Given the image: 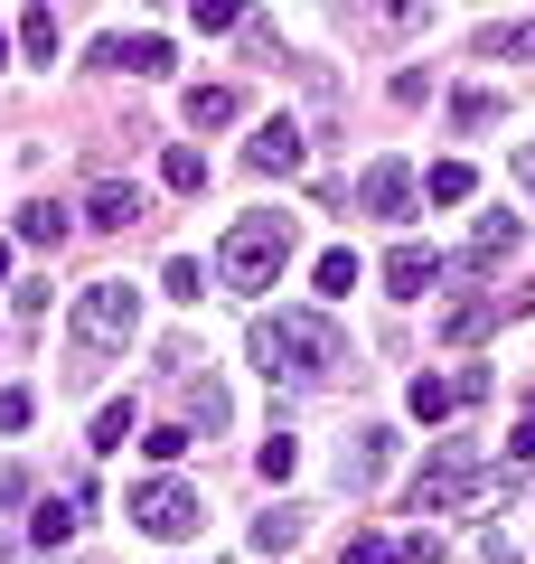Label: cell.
I'll use <instances>...</instances> for the list:
<instances>
[{"mask_svg": "<svg viewBox=\"0 0 535 564\" xmlns=\"http://www.w3.org/2000/svg\"><path fill=\"white\" fill-rule=\"evenodd\" d=\"M244 348H254V367L273 386H329L338 367H348V329H338L329 311H263V321L244 329Z\"/></svg>", "mask_w": 535, "mask_h": 564, "instance_id": "6da1fadb", "label": "cell"}, {"mask_svg": "<svg viewBox=\"0 0 535 564\" xmlns=\"http://www.w3.org/2000/svg\"><path fill=\"white\" fill-rule=\"evenodd\" d=\"M292 263V217H273V207H254V217H236L226 226V245H217V273H226V292H263V282Z\"/></svg>", "mask_w": 535, "mask_h": 564, "instance_id": "7a4b0ae2", "label": "cell"}, {"mask_svg": "<svg viewBox=\"0 0 535 564\" xmlns=\"http://www.w3.org/2000/svg\"><path fill=\"white\" fill-rule=\"evenodd\" d=\"M489 489H516V480H507V470H479L470 452L451 443V452H441V462L414 480V518H441V508H470V499H489Z\"/></svg>", "mask_w": 535, "mask_h": 564, "instance_id": "3957f363", "label": "cell"}, {"mask_svg": "<svg viewBox=\"0 0 535 564\" xmlns=\"http://www.w3.org/2000/svg\"><path fill=\"white\" fill-rule=\"evenodd\" d=\"M132 329H141L132 282H85L76 292V348H132Z\"/></svg>", "mask_w": 535, "mask_h": 564, "instance_id": "277c9868", "label": "cell"}, {"mask_svg": "<svg viewBox=\"0 0 535 564\" xmlns=\"http://www.w3.org/2000/svg\"><path fill=\"white\" fill-rule=\"evenodd\" d=\"M132 527L160 536V545H178V536H198V527H207V499L188 480H141L132 489Z\"/></svg>", "mask_w": 535, "mask_h": 564, "instance_id": "5b68a950", "label": "cell"}, {"mask_svg": "<svg viewBox=\"0 0 535 564\" xmlns=\"http://www.w3.org/2000/svg\"><path fill=\"white\" fill-rule=\"evenodd\" d=\"M498 321H507V292H470V302H451V311L433 321V339H441V348H479Z\"/></svg>", "mask_w": 535, "mask_h": 564, "instance_id": "8992f818", "label": "cell"}, {"mask_svg": "<svg viewBox=\"0 0 535 564\" xmlns=\"http://www.w3.org/2000/svg\"><path fill=\"white\" fill-rule=\"evenodd\" d=\"M479 395H489V377H479V367H460V377H414V395H404V404H414L423 423H451L460 404H479Z\"/></svg>", "mask_w": 535, "mask_h": 564, "instance_id": "52a82bcc", "label": "cell"}, {"mask_svg": "<svg viewBox=\"0 0 535 564\" xmlns=\"http://www.w3.org/2000/svg\"><path fill=\"white\" fill-rule=\"evenodd\" d=\"M357 207H367V217H414V170H404V161H376V170H367V180H357Z\"/></svg>", "mask_w": 535, "mask_h": 564, "instance_id": "ba28073f", "label": "cell"}, {"mask_svg": "<svg viewBox=\"0 0 535 564\" xmlns=\"http://www.w3.org/2000/svg\"><path fill=\"white\" fill-rule=\"evenodd\" d=\"M244 161H254L263 180H292V170L310 161V141H301V122H282V113H273V122L254 132V151H244Z\"/></svg>", "mask_w": 535, "mask_h": 564, "instance_id": "9c48e42d", "label": "cell"}, {"mask_svg": "<svg viewBox=\"0 0 535 564\" xmlns=\"http://www.w3.org/2000/svg\"><path fill=\"white\" fill-rule=\"evenodd\" d=\"M151 207H141V188L132 180H95L85 188V226H103V236H122V226H141Z\"/></svg>", "mask_w": 535, "mask_h": 564, "instance_id": "30bf717a", "label": "cell"}, {"mask_svg": "<svg viewBox=\"0 0 535 564\" xmlns=\"http://www.w3.org/2000/svg\"><path fill=\"white\" fill-rule=\"evenodd\" d=\"M441 273H451V263H441V254H423V245H395V254H385V292H395V302H423V292H433Z\"/></svg>", "mask_w": 535, "mask_h": 564, "instance_id": "8fae6325", "label": "cell"}, {"mask_svg": "<svg viewBox=\"0 0 535 564\" xmlns=\"http://www.w3.org/2000/svg\"><path fill=\"white\" fill-rule=\"evenodd\" d=\"M95 66H113V76H170V39H103Z\"/></svg>", "mask_w": 535, "mask_h": 564, "instance_id": "7c38bea8", "label": "cell"}, {"mask_svg": "<svg viewBox=\"0 0 535 564\" xmlns=\"http://www.w3.org/2000/svg\"><path fill=\"white\" fill-rule=\"evenodd\" d=\"M516 254V217L498 207V217H479V236H470V254H460V273H489V263H507Z\"/></svg>", "mask_w": 535, "mask_h": 564, "instance_id": "4fadbf2b", "label": "cell"}, {"mask_svg": "<svg viewBox=\"0 0 535 564\" xmlns=\"http://www.w3.org/2000/svg\"><path fill=\"white\" fill-rule=\"evenodd\" d=\"M66 236H76V207H57V198H29L20 207V245L47 254V245H66Z\"/></svg>", "mask_w": 535, "mask_h": 564, "instance_id": "5bb4252c", "label": "cell"}, {"mask_svg": "<svg viewBox=\"0 0 535 564\" xmlns=\"http://www.w3.org/2000/svg\"><path fill=\"white\" fill-rule=\"evenodd\" d=\"M178 113L198 122V132H226V122L244 113V95H236V85H188V104H178Z\"/></svg>", "mask_w": 535, "mask_h": 564, "instance_id": "9a60e30c", "label": "cell"}, {"mask_svg": "<svg viewBox=\"0 0 535 564\" xmlns=\"http://www.w3.org/2000/svg\"><path fill=\"white\" fill-rule=\"evenodd\" d=\"M85 527V489H66V499H39V518H29V536L39 545H66Z\"/></svg>", "mask_w": 535, "mask_h": 564, "instance_id": "2e32d148", "label": "cell"}, {"mask_svg": "<svg viewBox=\"0 0 535 564\" xmlns=\"http://www.w3.org/2000/svg\"><path fill=\"white\" fill-rule=\"evenodd\" d=\"M178 404H188V423H207V433H226V414H236L217 377H178Z\"/></svg>", "mask_w": 535, "mask_h": 564, "instance_id": "e0dca14e", "label": "cell"}, {"mask_svg": "<svg viewBox=\"0 0 535 564\" xmlns=\"http://www.w3.org/2000/svg\"><path fill=\"white\" fill-rule=\"evenodd\" d=\"M160 180H170L178 198H198V188H207V151H198V141H170V161H160Z\"/></svg>", "mask_w": 535, "mask_h": 564, "instance_id": "ac0fdd59", "label": "cell"}, {"mask_svg": "<svg viewBox=\"0 0 535 564\" xmlns=\"http://www.w3.org/2000/svg\"><path fill=\"white\" fill-rule=\"evenodd\" d=\"M470 188H479V170H470V161H433V180H423V198H433V207H460Z\"/></svg>", "mask_w": 535, "mask_h": 564, "instance_id": "d6986e66", "label": "cell"}, {"mask_svg": "<svg viewBox=\"0 0 535 564\" xmlns=\"http://www.w3.org/2000/svg\"><path fill=\"white\" fill-rule=\"evenodd\" d=\"M20 47H29V57H57V10H20Z\"/></svg>", "mask_w": 535, "mask_h": 564, "instance_id": "ffe728a7", "label": "cell"}, {"mask_svg": "<svg viewBox=\"0 0 535 564\" xmlns=\"http://www.w3.org/2000/svg\"><path fill=\"white\" fill-rule=\"evenodd\" d=\"M310 282H319V292H329V302H338V292H357V254H348V245H329Z\"/></svg>", "mask_w": 535, "mask_h": 564, "instance_id": "44dd1931", "label": "cell"}, {"mask_svg": "<svg viewBox=\"0 0 535 564\" xmlns=\"http://www.w3.org/2000/svg\"><path fill=\"white\" fill-rule=\"evenodd\" d=\"M254 470H263V480H292V470H301V443L282 433V423H273V443L254 452Z\"/></svg>", "mask_w": 535, "mask_h": 564, "instance_id": "7402d4cb", "label": "cell"}, {"mask_svg": "<svg viewBox=\"0 0 535 564\" xmlns=\"http://www.w3.org/2000/svg\"><path fill=\"white\" fill-rule=\"evenodd\" d=\"M479 47H489V57H535V20H498Z\"/></svg>", "mask_w": 535, "mask_h": 564, "instance_id": "603a6c76", "label": "cell"}, {"mask_svg": "<svg viewBox=\"0 0 535 564\" xmlns=\"http://www.w3.org/2000/svg\"><path fill=\"white\" fill-rule=\"evenodd\" d=\"M254 545H263V555H282V545H301V508H273V518L254 527Z\"/></svg>", "mask_w": 535, "mask_h": 564, "instance_id": "cb8c5ba5", "label": "cell"}, {"mask_svg": "<svg viewBox=\"0 0 535 564\" xmlns=\"http://www.w3.org/2000/svg\"><path fill=\"white\" fill-rule=\"evenodd\" d=\"M198 443V433H188V423H151V433H141V452H151V462H178V452Z\"/></svg>", "mask_w": 535, "mask_h": 564, "instance_id": "d4e9b609", "label": "cell"}, {"mask_svg": "<svg viewBox=\"0 0 535 564\" xmlns=\"http://www.w3.org/2000/svg\"><path fill=\"white\" fill-rule=\"evenodd\" d=\"M29 414H39V395L29 386H0V433H29Z\"/></svg>", "mask_w": 535, "mask_h": 564, "instance_id": "484cf974", "label": "cell"}, {"mask_svg": "<svg viewBox=\"0 0 535 564\" xmlns=\"http://www.w3.org/2000/svg\"><path fill=\"white\" fill-rule=\"evenodd\" d=\"M122 433H132V404H103L95 414V452H122Z\"/></svg>", "mask_w": 535, "mask_h": 564, "instance_id": "4316f807", "label": "cell"}, {"mask_svg": "<svg viewBox=\"0 0 535 564\" xmlns=\"http://www.w3.org/2000/svg\"><path fill=\"white\" fill-rule=\"evenodd\" d=\"M348 564H395V536H376V527H357V536H348Z\"/></svg>", "mask_w": 535, "mask_h": 564, "instance_id": "83f0119b", "label": "cell"}, {"mask_svg": "<svg viewBox=\"0 0 535 564\" xmlns=\"http://www.w3.org/2000/svg\"><path fill=\"white\" fill-rule=\"evenodd\" d=\"M395 564H441V536H433V527H414V536H395Z\"/></svg>", "mask_w": 535, "mask_h": 564, "instance_id": "f1b7e54d", "label": "cell"}, {"mask_svg": "<svg viewBox=\"0 0 535 564\" xmlns=\"http://www.w3.org/2000/svg\"><path fill=\"white\" fill-rule=\"evenodd\" d=\"M188 20H198L207 39H217V29H244V10H236V0H198V10H188Z\"/></svg>", "mask_w": 535, "mask_h": 564, "instance_id": "f546056e", "label": "cell"}, {"mask_svg": "<svg viewBox=\"0 0 535 564\" xmlns=\"http://www.w3.org/2000/svg\"><path fill=\"white\" fill-rule=\"evenodd\" d=\"M160 282H170L178 302H198V292H207V273H198V263H188V254H170V273H160Z\"/></svg>", "mask_w": 535, "mask_h": 564, "instance_id": "4dcf8cb0", "label": "cell"}, {"mask_svg": "<svg viewBox=\"0 0 535 564\" xmlns=\"http://www.w3.org/2000/svg\"><path fill=\"white\" fill-rule=\"evenodd\" d=\"M385 452H395V433H367V443H357V462H348V470H357V480H376V470H385Z\"/></svg>", "mask_w": 535, "mask_h": 564, "instance_id": "1f68e13d", "label": "cell"}, {"mask_svg": "<svg viewBox=\"0 0 535 564\" xmlns=\"http://www.w3.org/2000/svg\"><path fill=\"white\" fill-rule=\"evenodd\" d=\"M451 122H460V132H479V122H498V95H460V104H451Z\"/></svg>", "mask_w": 535, "mask_h": 564, "instance_id": "d6a6232c", "label": "cell"}, {"mask_svg": "<svg viewBox=\"0 0 535 564\" xmlns=\"http://www.w3.org/2000/svg\"><path fill=\"white\" fill-rule=\"evenodd\" d=\"M507 462H535V414H526V423L507 433Z\"/></svg>", "mask_w": 535, "mask_h": 564, "instance_id": "836d02e7", "label": "cell"}, {"mask_svg": "<svg viewBox=\"0 0 535 564\" xmlns=\"http://www.w3.org/2000/svg\"><path fill=\"white\" fill-rule=\"evenodd\" d=\"M516 180H526V188H535V141H516Z\"/></svg>", "mask_w": 535, "mask_h": 564, "instance_id": "e575fe53", "label": "cell"}, {"mask_svg": "<svg viewBox=\"0 0 535 564\" xmlns=\"http://www.w3.org/2000/svg\"><path fill=\"white\" fill-rule=\"evenodd\" d=\"M0 57H10V29H0Z\"/></svg>", "mask_w": 535, "mask_h": 564, "instance_id": "d590c367", "label": "cell"}, {"mask_svg": "<svg viewBox=\"0 0 535 564\" xmlns=\"http://www.w3.org/2000/svg\"><path fill=\"white\" fill-rule=\"evenodd\" d=\"M0 273H10V245H0Z\"/></svg>", "mask_w": 535, "mask_h": 564, "instance_id": "8d00e7d4", "label": "cell"}]
</instances>
